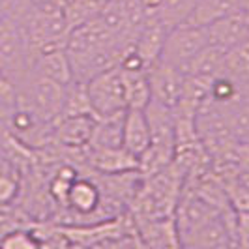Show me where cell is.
Here are the masks:
<instances>
[{"mask_svg":"<svg viewBox=\"0 0 249 249\" xmlns=\"http://www.w3.org/2000/svg\"><path fill=\"white\" fill-rule=\"evenodd\" d=\"M32 68V53L25 26L13 15L0 21V77L19 87Z\"/></svg>","mask_w":249,"mask_h":249,"instance_id":"cell-1","label":"cell"},{"mask_svg":"<svg viewBox=\"0 0 249 249\" xmlns=\"http://www.w3.org/2000/svg\"><path fill=\"white\" fill-rule=\"evenodd\" d=\"M66 87L30 70L17 87V107L30 111L43 122H56L62 114Z\"/></svg>","mask_w":249,"mask_h":249,"instance_id":"cell-2","label":"cell"},{"mask_svg":"<svg viewBox=\"0 0 249 249\" xmlns=\"http://www.w3.org/2000/svg\"><path fill=\"white\" fill-rule=\"evenodd\" d=\"M210 39L206 26L180 25L169 30L163 45L160 60L175 66L176 70L187 73V68L199 56L204 47H208Z\"/></svg>","mask_w":249,"mask_h":249,"instance_id":"cell-3","label":"cell"},{"mask_svg":"<svg viewBox=\"0 0 249 249\" xmlns=\"http://www.w3.org/2000/svg\"><path fill=\"white\" fill-rule=\"evenodd\" d=\"M87 85L96 116H107L112 112H120L127 109L124 87H122V75H120L118 66L94 75L92 79H88Z\"/></svg>","mask_w":249,"mask_h":249,"instance_id":"cell-4","label":"cell"},{"mask_svg":"<svg viewBox=\"0 0 249 249\" xmlns=\"http://www.w3.org/2000/svg\"><path fill=\"white\" fill-rule=\"evenodd\" d=\"M150 83V92H152V100L161 103L165 107L175 109L180 103L182 92H184V81L186 73L176 70L175 66L158 60L146 70Z\"/></svg>","mask_w":249,"mask_h":249,"instance_id":"cell-5","label":"cell"},{"mask_svg":"<svg viewBox=\"0 0 249 249\" xmlns=\"http://www.w3.org/2000/svg\"><path fill=\"white\" fill-rule=\"evenodd\" d=\"M96 116H64L54 122L53 144L62 150H85L94 133Z\"/></svg>","mask_w":249,"mask_h":249,"instance_id":"cell-6","label":"cell"},{"mask_svg":"<svg viewBox=\"0 0 249 249\" xmlns=\"http://www.w3.org/2000/svg\"><path fill=\"white\" fill-rule=\"evenodd\" d=\"M208 39L212 45L225 51H232L249 41V13L246 10L231 13L206 26Z\"/></svg>","mask_w":249,"mask_h":249,"instance_id":"cell-7","label":"cell"},{"mask_svg":"<svg viewBox=\"0 0 249 249\" xmlns=\"http://www.w3.org/2000/svg\"><path fill=\"white\" fill-rule=\"evenodd\" d=\"M87 165L100 175H122L139 171V158L124 146L87 148Z\"/></svg>","mask_w":249,"mask_h":249,"instance_id":"cell-8","label":"cell"},{"mask_svg":"<svg viewBox=\"0 0 249 249\" xmlns=\"http://www.w3.org/2000/svg\"><path fill=\"white\" fill-rule=\"evenodd\" d=\"M169 30L171 28L158 17V13L146 12V19L139 30L137 39H135V51L142 58V62L146 64V70L154 62L160 60Z\"/></svg>","mask_w":249,"mask_h":249,"instance_id":"cell-9","label":"cell"},{"mask_svg":"<svg viewBox=\"0 0 249 249\" xmlns=\"http://www.w3.org/2000/svg\"><path fill=\"white\" fill-rule=\"evenodd\" d=\"M139 238L148 248H180V236L175 215L135 219Z\"/></svg>","mask_w":249,"mask_h":249,"instance_id":"cell-10","label":"cell"},{"mask_svg":"<svg viewBox=\"0 0 249 249\" xmlns=\"http://www.w3.org/2000/svg\"><path fill=\"white\" fill-rule=\"evenodd\" d=\"M122 146L141 158L150 146V127L144 109H125Z\"/></svg>","mask_w":249,"mask_h":249,"instance_id":"cell-11","label":"cell"},{"mask_svg":"<svg viewBox=\"0 0 249 249\" xmlns=\"http://www.w3.org/2000/svg\"><path fill=\"white\" fill-rule=\"evenodd\" d=\"M30 70L43 75V77H47V79L60 83L64 87H68L73 81V70H71V62H70V56L66 53V47L37 54L36 58L32 60Z\"/></svg>","mask_w":249,"mask_h":249,"instance_id":"cell-12","label":"cell"},{"mask_svg":"<svg viewBox=\"0 0 249 249\" xmlns=\"http://www.w3.org/2000/svg\"><path fill=\"white\" fill-rule=\"evenodd\" d=\"M125 111L112 112L107 116H96L94 133L88 148H112L122 146V131H124Z\"/></svg>","mask_w":249,"mask_h":249,"instance_id":"cell-13","label":"cell"},{"mask_svg":"<svg viewBox=\"0 0 249 249\" xmlns=\"http://www.w3.org/2000/svg\"><path fill=\"white\" fill-rule=\"evenodd\" d=\"M120 75H122V87H124V98L127 109H144L152 101L146 70H124V68H120Z\"/></svg>","mask_w":249,"mask_h":249,"instance_id":"cell-14","label":"cell"},{"mask_svg":"<svg viewBox=\"0 0 249 249\" xmlns=\"http://www.w3.org/2000/svg\"><path fill=\"white\" fill-rule=\"evenodd\" d=\"M83 114L96 116L94 109H92V101H90V94H88L87 81L73 79L66 87V96H64V107L60 118H64V116H83Z\"/></svg>","mask_w":249,"mask_h":249,"instance_id":"cell-15","label":"cell"},{"mask_svg":"<svg viewBox=\"0 0 249 249\" xmlns=\"http://www.w3.org/2000/svg\"><path fill=\"white\" fill-rule=\"evenodd\" d=\"M77 178H79V171H77V167H75L73 163L70 161L60 163L54 169V173H53V176H51L49 180V186H47V191H49L51 200L56 206H60V208L66 206L71 184H73Z\"/></svg>","mask_w":249,"mask_h":249,"instance_id":"cell-16","label":"cell"},{"mask_svg":"<svg viewBox=\"0 0 249 249\" xmlns=\"http://www.w3.org/2000/svg\"><path fill=\"white\" fill-rule=\"evenodd\" d=\"M195 4L197 0H161L160 6L150 12H156L169 28H175V26L186 25L189 15L193 13Z\"/></svg>","mask_w":249,"mask_h":249,"instance_id":"cell-17","label":"cell"},{"mask_svg":"<svg viewBox=\"0 0 249 249\" xmlns=\"http://www.w3.org/2000/svg\"><path fill=\"white\" fill-rule=\"evenodd\" d=\"M21 193V178L8 163H0V208L12 206Z\"/></svg>","mask_w":249,"mask_h":249,"instance_id":"cell-18","label":"cell"},{"mask_svg":"<svg viewBox=\"0 0 249 249\" xmlns=\"http://www.w3.org/2000/svg\"><path fill=\"white\" fill-rule=\"evenodd\" d=\"M0 248L6 249H36L41 248L37 238L34 236V232L30 229H19L13 227L10 229L4 236L0 238Z\"/></svg>","mask_w":249,"mask_h":249,"instance_id":"cell-19","label":"cell"},{"mask_svg":"<svg viewBox=\"0 0 249 249\" xmlns=\"http://www.w3.org/2000/svg\"><path fill=\"white\" fill-rule=\"evenodd\" d=\"M234 244L238 248H249V210L236 212L234 219Z\"/></svg>","mask_w":249,"mask_h":249,"instance_id":"cell-20","label":"cell"},{"mask_svg":"<svg viewBox=\"0 0 249 249\" xmlns=\"http://www.w3.org/2000/svg\"><path fill=\"white\" fill-rule=\"evenodd\" d=\"M4 17H6V4L0 0V21H2Z\"/></svg>","mask_w":249,"mask_h":249,"instance_id":"cell-21","label":"cell"},{"mask_svg":"<svg viewBox=\"0 0 249 249\" xmlns=\"http://www.w3.org/2000/svg\"><path fill=\"white\" fill-rule=\"evenodd\" d=\"M2 2H4V4H6V2H8V0H2Z\"/></svg>","mask_w":249,"mask_h":249,"instance_id":"cell-22","label":"cell"}]
</instances>
